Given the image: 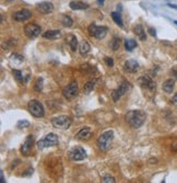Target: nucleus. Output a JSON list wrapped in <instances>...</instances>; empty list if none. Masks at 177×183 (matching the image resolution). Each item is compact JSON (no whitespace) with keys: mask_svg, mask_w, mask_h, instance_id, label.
<instances>
[{"mask_svg":"<svg viewBox=\"0 0 177 183\" xmlns=\"http://www.w3.org/2000/svg\"><path fill=\"white\" fill-rule=\"evenodd\" d=\"M7 1H9V2H11V1H13V0H7Z\"/></svg>","mask_w":177,"mask_h":183,"instance_id":"40","label":"nucleus"},{"mask_svg":"<svg viewBox=\"0 0 177 183\" xmlns=\"http://www.w3.org/2000/svg\"><path fill=\"white\" fill-rule=\"evenodd\" d=\"M67 39H68V44H69L71 47V51L74 52L77 49V46H78V39H77V37L74 36V35H72V34H70V35L67 37Z\"/></svg>","mask_w":177,"mask_h":183,"instance_id":"26","label":"nucleus"},{"mask_svg":"<svg viewBox=\"0 0 177 183\" xmlns=\"http://www.w3.org/2000/svg\"><path fill=\"white\" fill-rule=\"evenodd\" d=\"M173 22H174L175 24H176V25H177V21H176V20H174V21H173Z\"/></svg>","mask_w":177,"mask_h":183,"instance_id":"39","label":"nucleus"},{"mask_svg":"<svg viewBox=\"0 0 177 183\" xmlns=\"http://www.w3.org/2000/svg\"><path fill=\"white\" fill-rule=\"evenodd\" d=\"M0 175H1V183H5V182H6V179H5V175H3V171H2V170L0 171Z\"/></svg>","mask_w":177,"mask_h":183,"instance_id":"36","label":"nucleus"},{"mask_svg":"<svg viewBox=\"0 0 177 183\" xmlns=\"http://www.w3.org/2000/svg\"><path fill=\"white\" fill-rule=\"evenodd\" d=\"M96 79H93V80H90V81H87V83L84 85V87H83V91H84V93H87V94H89V93H91L93 91V89H94V87H95L96 85Z\"/></svg>","mask_w":177,"mask_h":183,"instance_id":"24","label":"nucleus"},{"mask_svg":"<svg viewBox=\"0 0 177 183\" xmlns=\"http://www.w3.org/2000/svg\"><path fill=\"white\" fill-rule=\"evenodd\" d=\"M126 122L132 128H139L144 124L146 118V112H143L142 110H131L128 111L125 115Z\"/></svg>","mask_w":177,"mask_h":183,"instance_id":"1","label":"nucleus"},{"mask_svg":"<svg viewBox=\"0 0 177 183\" xmlns=\"http://www.w3.org/2000/svg\"><path fill=\"white\" fill-rule=\"evenodd\" d=\"M10 62L12 64H17V65H20V64H22L24 62V57L19 55V54H12L11 57H10Z\"/></svg>","mask_w":177,"mask_h":183,"instance_id":"27","label":"nucleus"},{"mask_svg":"<svg viewBox=\"0 0 177 183\" xmlns=\"http://www.w3.org/2000/svg\"><path fill=\"white\" fill-rule=\"evenodd\" d=\"M124 44H125V48H126L127 51H129V52H132L138 46L137 41H135V39H125Z\"/></svg>","mask_w":177,"mask_h":183,"instance_id":"22","label":"nucleus"},{"mask_svg":"<svg viewBox=\"0 0 177 183\" xmlns=\"http://www.w3.org/2000/svg\"><path fill=\"white\" fill-rule=\"evenodd\" d=\"M133 32H135V34L141 39V41H146V31H144L143 26L141 25V24H137V25L133 28Z\"/></svg>","mask_w":177,"mask_h":183,"instance_id":"18","label":"nucleus"},{"mask_svg":"<svg viewBox=\"0 0 177 183\" xmlns=\"http://www.w3.org/2000/svg\"><path fill=\"white\" fill-rule=\"evenodd\" d=\"M102 182L104 183H115L116 180L114 177H110V175H105V177H103V179H102Z\"/></svg>","mask_w":177,"mask_h":183,"instance_id":"32","label":"nucleus"},{"mask_svg":"<svg viewBox=\"0 0 177 183\" xmlns=\"http://www.w3.org/2000/svg\"><path fill=\"white\" fill-rule=\"evenodd\" d=\"M32 17V12L28 9H23V10H20V11L14 12L12 18L13 20L18 21V22H23V21H26L28 20L30 18Z\"/></svg>","mask_w":177,"mask_h":183,"instance_id":"15","label":"nucleus"},{"mask_svg":"<svg viewBox=\"0 0 177 183\" xmlns=\"http://www.w3.org/2000/svg\"><path fill=\"white\" fill-rule=\"evenodd\" d=\"M131 89V85H130L128 81H123L121 82V85L119 86V87L117 88V89H115V90L113 91L112 93V97H113V100L115 102H117L119 99L121 98V97L124 96V94H126L128 91Z\"/></svg>","mask_w":177,"mask_h":183,"instance_id":"8","label":"nucleus"},{"mask_svg":"<svg viewBox=\"0 0 177 183\" xmlns=\"http://www.w3.org/2000/svg\"><path fill=\"white\" fill-rule=\"evenodd\" d=\"M120 46V39H118V37H114L110 43V47L113 48V51H117L118 48Z\"/></svg>","mask_w":177,"mask_h":183,"instance_id":"29","label":"nucleus"},{"mask_svg":"<svg viewBox=\"0 0 177 183\" xmlns=\"http://www.w3.org/2000/svg\"><path fill=\"white\" fill-rule=\"evenodd\" d=\"M175 87V80L174 79H167L165 82L163 83V90L165 91L166 93H172L173 90H174Z\"/></svg>","mask_w":177,"mask_h":183,"instance_id":"21","label":"nucleus"},{"mask_svg":"<svg viewBox=\"0 0 177 183\" xmlns=\"http://www.w3.org/2000/svg\"><path fill=\"white\" fill-rule=\"evenodd\" d=\"M71 118L67 115H59L51 118V124L58 130H68L71 126Z\"/></svg>","mask_w":177,"mask_h":183,"instance_id":"3","label":"nucleus"},{"mask_svg":"<svg viewBox=\"0 0 177 183\" xmlns=\"http://www.w3.org/2000/svg\"><path fill=\"white\" fill-rule=\"evenodd\" d=\"M90 44L87 42V41H83V42L80 43V46H79V52L81 54L82 56L87 55L89 52H90Z\"/></svg>","mask_w":177,"mask_h":183,"instance_id":"23","label":"nucleus"},{"mask_svg":"<svg viewBox=\"0 0 177 183\" xmlns=\"http://www.w3.org/2000/svg\"><path fill=\"white\" fill-rule=\"evenodd\" d=\"M58 144V137H57L56 134H54V133H49L45 137L41 139V141L37 143V148L39 150H43L47 148V147H53V146H56Z\"/></svg>","mask_w":177,"mask_h":183,"instance_id":"5","label":"nucleus"},{"mask_svg":"<svg viewBox=\"0 0 177 183\" xmlns=\"http://www.w3.org/2000/svg\"><path fill=\"white\" fill-rule=\"evenodd\" d=\"M124 69L126 73H137V70L139 69V64H138V62L135 60V59H128V60L125 63Z\"/></svg>","mask_w":177,"mask_h":183,"instance_id":"16","label":"nucleus"},{"mask_svg":"<svg viewBox=\"0 0 177 183\" xmlns=\"http://www.w3.org/2000/svg\"><path fill=\"white\" fill-rule=\"evenodd\" d=\"M69 157L73 161H81L87 158V152H85L84 148H82L81 146H76L70 150Z\"/></svg>","mask_w":177,"mask_h":183,"instance_id":"10","label":"nucleus"},{"mask_svg":"<svg viewBox=\"0 0 177 183\" xmlns=\"http://www.w3.org/2000/svg\"><path fill=\"white\" fill-rule=\"evenodd\" d=\"M173 75H174V77H175V79H177V69H173Z\"/></svg>","mask_w":177,"mask_h":183,"instance_id":"38","label":"nucleus"},{"mask_svg":"<svg viewBox=\"0 0 177 183\" xmlns=\"http://www.w3.org/2000/svg\"><path fill=\"white\" fill-rule=\"evenodd\" d=\"M33 144H34V136L28 135L25 138V141H23L21 148H20V151L22 152V155L24 156L30 155V152H31L32 148H33Z\"/></svg>","mask_w":177,"mask_h":183,"instance_id":"12","label":"nucleus"},{"mask_svg":"<svg viewBox=\"0 0 177 183\" xmlns=\"http://www.w3.org/2000/svg\"><path fill=\"white\" fill-rule=\"evenodd\" d=\"M36 10L43 14H49L54 11V5L49 1H42L36 3Z\"/></svg>","mask_w":177,"mask_h":183,"instance_id":"14","label":"nucleus"},{"mask_svg":"<svg viewBox=\"0 0 177 183\" xmlns=\"http://www.w3.org/2000/svg\"><path fill=\"white\" fill-rule=\"evenodd\" d=\"M61 22H62V24H64L65 26H67V28H70V26H72V24H73V20L71 19L69 15H62Z\"/></svg>","mask_w":177,"mask_h":183,"instance_id":"28","label":"nucleus"},{"mask_svg":"<svg viewBox=\"0 0 177 183\" xmlns=\"http://www.w3.org/2000/svg\"><path fill=\"white\" fill-rule=\"evenodd\" d=\"M105 63L108 67H113L114 66V60H113L110 57H105Z\"/></svg>","mask_w":177,"mask_h":183,"instance_id":"33","label":"nucleus"},{"mask_svg":"<svg viewBox=\"0 0 177 183\" xmlns=\"http://www.w3.org/2000/svg\"><path fill=\"white\" fill-rule=\"evenodd\" d=\"M41 31L42 29L41 26L35 24V23H28L24 26V33L25 35L28 37V39H35L41 34Z\"/></svg>","mask_w":177,"mask_h":183,"instance_id":"11","label":"nucleus"},{"mask_svg":"<svg viewBox=\"0 0 177 183\" xmlns=\"http://www.w3.org/2000/svg\"><path fill=\"white\" fill-rule=\"evenodd\" d=\"M149 33L151 34L152 36H155V35H156V32H155V30L153 28H150L149 29Z\"/></svg>","mask_w":177,"mask_h":183,"instance_id":"35","label":"nucleus"},{"mask_svg":"<svg viewBox=\"0 0 177 183\" xmlns=\"http://www.w3.org/2000/svg\"><path fill=\"white\" fill-rule=\"evenodd\" d=\"M28 109L30 111V113L33 116H35V117L41 118L45 115V109H44L43 104L38 100H31V101L28 102Z\"/></svg>","mask_w":177,"mask_h":183,"instance_id":"4","label":"nucleus"},{"mask_svg":"<svg viewBox=\"0 0 177 183\" xmlns=\"http://www.w3.org/2000/svg\"><path fill=\"white\" fill-rule=\"evenodd\" d=\"M30 126V122L26 121V120H21V121H19L17 123V127L18 128H26V127Z\"/></svg>","mask_w":177,"mask_h":183,"instance_id":"31","label":"nucleus"},{"mask_svg":"<svg viewBox=\"0 0 177 183\" xmlns=\"http://www.w3.org/2000/svg\"><path fill=\"white\" fill-rule=\"evenodd\" d=\"M176 147H177V141H175V143H173V145H172V149L174 150V151H176Z\"/></svg>","mask_w":177,"mask_h":183,"instance_id":"37","label":"nucleus"},{"mask_svg":"<svg viewBox=\"0 0 177 183\" xmlns=\"http://www.w3.org/2000/svg\"><path fill=\"white\" fill-rule=\"evenodd\" d=\"M112 18H113V20H114V22L117 24V25H119L120 28H123L124 26V22H123V18H121V14H120V12H116V11H114V12H112Z\"/></svg>","mask_w":177,"mask_h":183,"instance_id":"25","label":"nucleus"},{"mask_svg":"<svg viewBox=\"0 0 177 183\" xmlns=\"http://www.w3.org/2000/svg\"><path fill=\"white\" fill-rule=\"evenodd\" d=\"M171 101H172V103H173L174 105H177V93L175 94L174 97H173V98H172Z\"/></svg>","mask_w":177,"mask_h":183,"instance_id":"34","label":"nucleus"},{"mask_svg":"<svg viewBox=\"0 0 177 183\" xmlns=\"http://www.w3.org/2000/svg\"><path fill=\"white\" fill-rule=\"evenodd\" d=\"M92 134L93 133H92V130H91V127L85 126V127H83V128H81V130L77 133L76 138L78 139V141H87L92 137Z\"/></svg>","mask_w":177,"mask_h":183,"instance_id":"13","label":"nucleus"},{"mask_svg":"<svg viewBox=\"0 0 177 183\" xmlns=\"http://www.w3.org/2000/svg\"><path fill=\"white\" fill-rule=\"evenodd\" d=\"M113 141H114V132L112 130H106L97 138V147L102 151H107L112 146Z\"/></svg>","mask_w":177,"mask_h":183,"instance_id":"2","label":"nucleus"},{"mask_svg":"<svg viewBox=\"0 0 177 183\" xmlns=\"http://www.w3.org/2000/svg\"><path fill=\"white\" fill-rule=\"evenodd\" d=\"M78 93H79V87L77 81L71 82L70 85H68L62 90V96L65 97L67 100H72L73 98H76L78 96Z\"/></svg>","mask_w":177,"mask_h":183,"instance_id":"9","label":"nucleus"},{"mask_svg":"<svg viewBox=\"0 0 177 183\" xmlns=\"http://www.w3.org/2000/svg\"><path fill=\"white\" fill-rule=\"evenodd\" d=\"M60 36H61V32L59 30H49V31L43 34V37H45L47 39H56Z\"/></svg>","mask_w":177,"mask_h":183,"instance_id":"19","label":"nucleus"},{"mask_svg":"<svg viewBox=\"0 0 177 183\" xmlns=\"http://www.w3.org/2000/svg\"><path fill=\"white\" fill-rule=\"evenodd\" d=\"M107 31H108V29H107L106 26H98L96 25V24H94V23L90 24L89 28H87L89 34H90L91 36L95 37V39H104V37L106 36Z\"/></svg>","mask_w":177,"mask_h":183,"instance_id":"6","label":"nucleus"},{"mask_svg":"<svg viewBox=\"0 0 177 183\" xmlns=\"http://www.w3.org/2000/svg\"><path fill=\"white\" fill-rule=\"evenodd\" d=\"M34 90L37 92H41L43 90V78H37L35 85H34Z\"/></svg>","mask_w":177,"mask_h":183,"instance_id":"30","label":"nucleus"},{"mask_svg":"<svg viewBox=\"0 0 177 183\" xmlns=\"http://www.w3.org/2000/svg\"><path fill=\"white\" fill-rule=\"evenodd\" d=\"M12 73H13V76L14 78H15V80H17L18 82H20L21 85H26V83H28V79H30L28 75L25 76L22 70H18V69H13Z\"/></svg>","mask_w":177,"mask_h":183,"instance_id":"17","label":"nucleus"},{"mask_svg":"<svg viewBox=\"0 0 177 183\" xmlns=\"http://www.w3.org/2000/svg\"><path fill=\"white\" fill-rule=\"evenodd\" d=\"M138 83L140 86L143 90L150 91V92H155V89H156V85L155 82L153 81V79L151 78L148 75H144V76L140 77L138 79Z\"/></svg>","mask_w":177,"mask_h":183,"instance_id":"7","label":"nucleus"},{"mask_svg":"<svg viewBox=\"0 0 177 183\" xmlns=\"http://www.w3.org/2000/svg\"><path fill=\"white\" fill-rule=\"evenodd\" d=\"M69 6L72 10H85L89 8V5L85 2H81V1H71L69 3Z\"/></svg>","mask_w":177,"mask_h":183,"instance_id":"20","label":"nucleus"}]
</instances>
